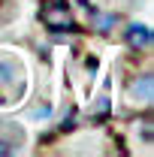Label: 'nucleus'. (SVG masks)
Instances as JSON below:
<instances>
[{"instance_id": "4", "label": "nucleus", "mask_w": 154, "mask_h": 157, "mask_svg": "<svg viewBox=\"0 0 154 157\" xmlns=\"http://www.w3.org/2000/svg\"><path fill=\"white\" fill-rule=\"evenodd\" d=\"M136 91H142V100L148 103V100H151V76H142V82H136L133 94H136Z\"/></svg>"}, {"instance_id": "1", "label": "nucleus", "mask_w": 154, "mask_h": 157, "mask_svg": "<svg viewBox=\"0 0 154 157\" xmlns=\"http://www.w3.org/2000/svg\"><path fill=\"white\" fill-rule=\"evenodd\" d=\"M39 15H42V21H45L52 30H70V27H73L70 9H67L64 3H58V0H48V3L39 9Z\"/></svg>"}, {"instance_id": "2", "label": "nucleus", "mask_w": 154, "mask_h": 157, "mask_svg": "<svg viewBox=\"0 0 154 157\" xmlns=\"http://www.w3.org/2000/svg\"><path fill=\"white\" fill-rule=\"evenodd\" d=\"M151 30L145 27V24H130L127 27V42L133 45V48H151Z\"/></svg>"}, {"instance_id": "3", "label": "nucleus", "mask_w": 154, "mask_h": 157, "mask_svg": "<svg viewBox=\"0 0 154 157\" xmlns=\"http://www.w3.org/2000/svg\"><path fill=\"white\" fill-rule=\"evenodd\" d=\"M91 18L97 21V30H112V24H115V15H103V12H91Z\"/></svg>"}]
</instances>
